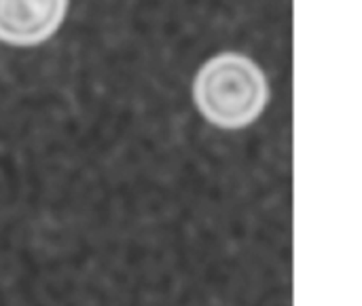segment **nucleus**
I'll list each match as a JSON object with an SVG mask.
<instances>
[{
    "label": "nucleus",
    "instance_id": "obj_1",
    "mask_svg": "<svg viewBox=\"0 0 362 306\" xmlns=\"http://www.w3.org/2000/svg\"><path fill=\"white\" fill-rule=\"evenodd\" d=\"M193 97L206 121L221 129L252 125L265 110L269 85L261 66L244 53H218L197 72Z\"/></svg>",
    "mask_w": 362,
    "mask_h": 306
},
{
    "label": "nucleus",
    "instance_id": "obj_2",
    "mask_svg": "<svg viewBox=\"0 0 362 306\" xmlns=\"http://www.w3.org/2000/svg\"><path fill=\"white\" fill-rule=\"evenodd\" d=\"M68 0H0V42L34 47L62 25Z\"/></svg>",
    "mask_w": 362,
    "mask_h": 306
}]
</instances>
